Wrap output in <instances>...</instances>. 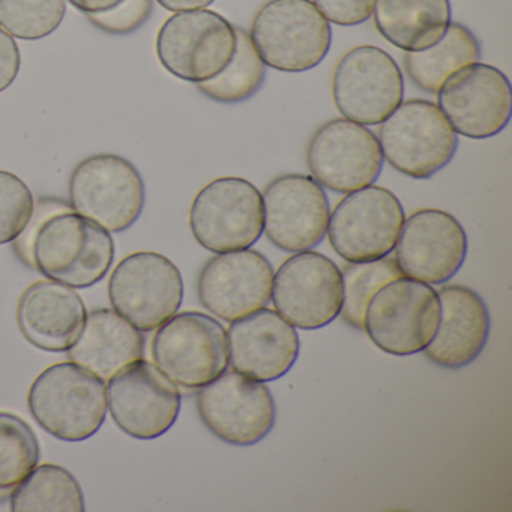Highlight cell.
Returning <instances> with one entry per match:
<instances>
[{"mask_svg": "<svg viewBox=\"0 0 512 512\" xmlns=\"http://www.w3.org/2000/svg\"><path fill=\"white\" fill-rule=\"evenodd\" d=\"M107 410L116 427L137 440H154L175 425L182 395L154 362L137 359L106 383Z\"/></svg>", "mask_w": 512, "mask_h": 512, "instance_id": "obj_12", "label": "cell"}, {"mask_svg": "<svg viewBox=\"0 0 512 512\" xmlns=\"http://www.w3.org/2000/svg\"><path fill=\"white\" fill-rule=\"evenodd\" d=\"M437 107L460 136L491 139L511 121V83L493 65L476 62L443 83L437 91Z\"/></svg>", "mask_w": 512, "mask_h": 512, "instance_id": "obj_17", "label": "cell"}, {"mask_svg": "<svg viewBox=\"0 0 512 512\" xmlns=\"http://www.w3.org/2000/svg\"><path fill=\"white\" fill-rule=\"evenodd\" d=\"M157 2L164 10L182 13V11L205 10L209 5L214 4L215 0H157Z\"/></svg>", "mask_w": 512, "mask_h": 512, "instance_id": "obj_38", "label": "cell"}, {"mask_svg": "<svg viewBox=\"0 0 512 512\" xmlns=\"http://www.w3.org/2000/svg\"><path fill=\"white\" fill-rule=\"evenodd\" d=\"M271 298L277 313L295 328H325L343 305L341 269L325 254L295 253L274 274Z\"/></svg>", "mask_w": 512, "mask_h": 512, "instance_id": "obj_15", "label": "cell"}, {"mask_svg": "<svg viewBox=\"0 0 512 512\" xmlns=\"http://www.w3.org/2000/svg\"><path fill=\"white\" fill-rule=\"evenodd\" d=\"M14 512H83L82 485L76 476L58 464H37L11 491Z\"/></svg>", "mask_w": 512, "mask_h": 512, "instance_id": "obj_27", "label": "cell"}, {"mask_svg": "<svg viewBox=\"0 0 512 512\" xmlns=\"http://www.w3.org/2000/svg\"><path fill=\"white\" fill-rule=\"evenodd\" d=\"M379 143L392 169L424 181L454 160L458 136L437 104L409 100L380 124Z\"/></svg>", "mask_w": 512, "mask_h": 512, "instance_id": "obj_4", "label": "cell"}, {"mask_svg": "<svg viewBox=\"0 0 512 512\" xmlns=\"http://www.w3.org/2000/svg\"><path fill=\"white\" fill-rule=\"evenodd\" d=\"M190 229L211 253L247 250L263 233L262 194L247 179H214L194 197Z\"/></svg>", "mask_w": 512, "mask_h": 512, "instance_id": "obj_10", "label": "cell"}, {"mask_svg": "<svg viewBox=\"0 0 512 512\" xmlns=\"http://www.w3.org/2000/svg\"><path fill=\"white\" fill-rule=\"evenodd\" d=\"M263 232L286 253L322 244L328 232L329 200L313 176L289 173L269 182L262 194Z\"/></svg>", "mask_w": 512, "mask_h": 512, "instance_id": "obj_18", "label": "cell"}, {"mask_svg": "<svg viewBox=\"0 0 512 512\" xmlns=\"http://www.w3.org/2000/svg\"><path fill=\"white\" fill-rule=\"evenodd\" d=\"M35 199L28 185L7 170H0V245L13 244L34 212Z\"/></svg>", "mask_w": 512, "mask_h": 512, "instance_id": "obj_32", "label": "cell"}, {"mask_svg": "<svg viewBox=\"0 0 512 512\" xmlns=\"http://www.w3.org/2000/svg\"><path fill=\"white\" fill-rule=\"evenodd\" d=\"M379 139L346 118L320 125L307 146V166L322 187L349 194L373 185L383 169Z\"/></svg>", "mask_w": 512, "mask_h": 512, "instance_id": "obj_16", "label": "cell"}, {"mask_svg": "<svg viewBox=\"0 0 512 512\" xmlns=\"http://www.w3.org/2000/svg\"><path fill=\"white\" fill-rule=\"evenodd\" d=\"M343 305L340 316L353 329L364 331V314L368 302L385 284L404 277L394 257L371 262L347 263L343 271Z\"/></svg>", "mask_w": 512, "mask_h": 512, "instance_id": "obj_30", "label": "cell"}, {"mask_svg": "<svg viewBox=\"0 0 512 512\" xmlns=\"http://www.w3.org/2000/svg\"><path fill=\"white\" fill-rule=\"evenodd\" d=\"M115 262V242L100 224L70 211L47 218L32 244L35 271L73 289L104 280Z\"/></svg>", "mask_w": 512, "mask_h": 512, "instance_id": "obj_2", "label": "cell"}, {"mask_svg": "<svg viewBox=\"0 0 512 512\" xmlns=\"http://www.w3.org/2000/svg\"><path fill=\"white\" fill-rule=\"evenodd\" d=\"M440 320L424 352L428 361L448 370L479 358L490 337L491 320L484 299L466 286L445 284L437 292Z\"/></svg>", "mask_w": 512, "mask_h": 512, "instance_id": "obj_22", "label": "cell"}, {"mask_svg": "<svg viewBox=\"0 0 512 512\" xmlns=\"http://www.w3.org/2000/svg\"><path fill=\"white\" fill-rule=\"evenodd\" d=\"M404 220L403 206L392 191L368 185L338 202L326 235L341 259L371 262L394 251Z\"/></svg>", "mask_w": 512, "mask_h": 512, "instance_id": "obj_11", "label": "cell"}, {"mask_svg": "<svg viewBox=\"0 0 512 512\" xmlns=\"http://www.w3.org/2000/svg\"><path fill=\"white\" fill-rule=\"evenodd\" d=\"M76 10L86 14H104L115 10L124 0H68Z\"/></svg>", "mask_w": 512, "mask_h": 512, "instance_id": "obj_37", "label": "cell"}, {"mask_svg": "<svg viewBox=\"0 0 512 512\" xmlns=\"http://www.w3.org/2000/svg\"><path fill=\"white\" fill-rule=\"evenodd\" d=\"M274 269L259 251L217 254L203 265L197 278L200 304L224 322H235L271 301Z\"/></svg>", "mask_w": 512, "mask_h": 512, "instance_id": "obj_20", "label": "cell"}, {"mask_svg": "<svg viewBox=\"0 0 512 512\" xmlns=\"http://www.w3.org/2000/svg\"><path fill=\"white\" fill-rule=\"evenodd\" d=\"M197 413L209 431L233 446H253L265 439L277 421L268 386L235 370H226L200 388Z\"/></svg>", "mask_w": 512, "mask_h": 512, "instance_id": "obj_13", "label": "cell"}, {"mask_svg": "<svg viewBox=\"0 0 512 512\" xmlns=\"http://www.w3.org/2000/svg\"><path fill=\"white\" fill-rule=\"evenodd\" d=\"M20 67L22 55L19 44L5 29L0 28V94L16 82Z\"/></svg>", "mask_w": 512, "mask_h": 512, "instance_id": "obj_36", "label": "cell"}, {"mask_svg": "<svg viewBox=\"0 0 512 512\" xmlns=\"http://www.w3.org/2000/svg\"><path fill=\"white\" fill-rule=\"evenodd\" d=\"M374 26L403 52H422L442 40L451 25L449 0H376Z\"/></svg>", "mask_w": 512, "mask_h": 512, "instance_id": "obj_25", "label": "cell"}, {"mask_svg": "<svg viewBox=\"0 0 512 512\" xmlns=\"http://www.w3.org/2000/svg\"><path fill=\"white\" fill-rule=\"evenodd\" d=\"M313 4L329 23L350 28L373 16L376 0H313Z\"/></svg>", "mask_w": 512, "mask_h": 512, "instance_id": "obj_35", "label": "cell"}, {"mask_svg": "<svg viewBox=\"0 0 512 512\" xmlns=\"http://www.w3.org/2000/svg\"><path fill=\"white\" fill-rule=\"evenodd\" d=\"M235 26L211 10L182 11L158 31L155 52L167 73L184 82H208L232 61Z\"/></svg>", "mask_w": 512, "mask_h": 512, "instance_id": "obj_8", "label": "cell"}, {"mask_svg": "<svg viewBox=\"0 0 512 512\" xmlns=\"http://www.w3.org/2000/svg\"><path fill=\"white\" fill-rule=\"evenodd\" d=\"M404 79L385 50L358 46L341 56L332 74V98L343 118L379 125L403 103Z\"/></svg>", "mask_w": 512, "mask_h": 512, "instance_id": "obj_14", "label": "cell"}, {"mask_svg": "<svg viewBox=\"0 0 512 512\" xmlns=\"http://www.w3.org/2000/svg\"><path fill=\"white\" fill-rule=\"evenodd\" d=\"M28 406L32 418L50 436L62 442H83L106 421V380L74 362H61L34 380Z\"/></svg>", "mask_w": 512, "mask_h": 512, "instance_id": "obj_1", "label": "cell"}, {"mask_svg": "<svg viewBox=\"0 0 512 512\" xmlns=\"http://www.w3.org/2000/svg\"><path fill=\"white\" fill-rule=\"evenodd\" d=\"M70 206L110 233L134 226L146 203L142 175L127 158L98 154L85 158L71 173Z\"/></svg>", "mask_w": 512, "mask_h": 512, "instance_id": "obj_6", "label": "cell"}, {"mask_svg": "<svg viewBox=\"0 0 512 512\" xmlns=\"http://www.w3.org/2000/svg\"><path fill=\"white\" fill-rule=\"evenodd\" d=\"M16 316L20 332L32 346L61 353L76 343L88 310L73 287L40 280L22 293Z\"/></svg>", "mask_w": 512, "mask_h": 512, "instance_id": "obj_23", "label": "cell"}, {"mask_svg": "<svg viewBox=\"0 0 512 512\" xmlns=\"http://www.w3.org/2000/svg\"><path fill=\"white\" fill-rule=\"evenodd\" d=\"M250 40L266 67L305 73L328 56L332 29L311 0H268L251 23Z\"/></svg>", "mask_w": 512, "mask_h": 512, "instance_id": "obj_3", "label": "cell"}, {"mask_svg": "<svg viewBox=\"0 0 512 512\" xmlns=\"http://www.w3.org/2000/svg\"><path fill=\"white\" fill-rule=\"evenodd\" d=\"M152 10V0H124L109 13L89 14L88 20L106 34L130 35L148 22Z\"/></svg>", "mask_w": 512, "mask_h": 512, "instance_id": "obj_33", "label": "cell"}, {"mask_svg": "<svg viewBox=\"0 0 512 512\" xmlns=\"http://www.w3.org/2000/svg\"><path fill=\"white\" fill-rule=\"evenodd\" d=\"M67 0H0V28L11 37L38 41L64 22Z\"/></svg>", "mask_w": 512, "mask_h": 512, "instance_id": "obj_31", "label": "cell"}, {"mask_svg": "<svg viewBox=\"0 0 512 512\" xmlns=\"http://www.w3.org/2000/svg\"><path fill=\"white\" fill-rule=\"evenodd\" d=\"M481 59L478 38L466 26L451 23L439 43L422 52H407L403 56L404 70L416 88L427 94H437L443 83L467 65Z\"/></svg>", "mask_w": 512, "mask_h": 512, "instance_id": "obj_26", "label": "cell"}, {"mask_svg": "<svg viewBox=\"0 0 512 512\" xmlns=\"http://www.w3.org/2000/svg\"><path fill=\"white\" fill-rule=\"evenodd\" d=\"M145 356V337L139 329L110 308H98L86 316L68 359L109 380L125 365Z\"/></svg>", "mask_w": 512, "mask_h": 512, "instance_id": "obj_24", "label": "cell"}, {"mask_svg": "<svg viewBox=\"0 0 512 512\" xmlns=\"http://www.w3.org/2000/svg\"><path fill=\"white\" fill-rule=\"evenodd\" d=\"M394 250L404 277L445 284L466 262V230L448 212L419 209L404 220Z\"/></svg>", "mask_w": 512, "mask_h": 512, "instance_id": "obj_19", "label": "cell"}, {"mask_svg": "<svg viewBox=\"0 0 512 512\" xmlns=\"http://www.w3.org/2000/svg\"><path fill=\"white\" fill-rule=\"evenodd\" d=\"M40 442L31 425L10 412H0V502L37 466Z\"/></svg>", "mask_w": 512, "mask_h": 512, "instance_id": "obj_29", "label": "cell"}, {"mask_svg": "<svg viewBox=\"0 0 512 512\" xmlns=\"http://www.w3.org/2000/svg\"><path fill=\"white\" fill-rule=\"evenodd\" d=\"M440 302L431 284L400 277L368 302L364 331L374 346L394 356L424 352L436 335Z\"/></svg>", "mask_w": 512, "mask_h": 512, "instance_id": "obj_7", "label": "cell"}, {"mask_svg": "<svg viewBox=\"0 0 512 512\" xmlns=\"http://www.w3.org/2000/svg\"><path fill=\"white\" fill-rule=\"evenodd\" d=\"M113 310L140 332H152L175 316L184 301L178 266L155 251L124 257L109 280Z\"/></svg>", "mask_w": 512, "mask_h": 512, "instance_id": "obj_9", "label": "cell"}, {"mask_svg": "<svg viewBox=\"0 0 512 512\" xmlns=\"http://www.w3.org/2000/svg\"><path fill=\"white\" fill-rule=\"evenodd\" d=\"M155 331L154 364L181 388H203L229 368L227 331L214 317L182 311Z\"/></svg>", "mask_w": 512, "mask_h": 512, "instance_id": "obj_5", "label": "cell"}, {"mask_svg": "<svg viewBox=\"0 0 512 512\" xmlns=\"http://www.w3.org/2000/svg\"><path fill=\"white\" fill-rule=\"evenodd\" d=\"M235 31L236 50L232 61L214 79L197 85V89L215 103H245L265 85L266 65L257 55L250 35L242 28H235Z\"/></svg>", "mask_w": 512, "mask_h": 512, "instance_id": "obj_28", "label": "cell"}, {"mask_svg": "<svg viewBox=\"0 0 512 512\" xmlns=\"http://www.w3.org/2000/svg\"><path fill=\"white\" fill-rule=\"evenodd\" d=\"M70 209H73L70 203L62 199H56V197H41L40 200L35 202L31 220L26 224L19 238L13 242L14 253L22 260L23 265L34 269V263H32V244H34L35 235H37L41 224L47 218L52 217V215L58 214V212L70 211Z\"/></svg>", "mask_w": 512, "mask_h": 512, "instance_id": "obj_34", "label": "cell"}, {"mask_svg": "<svg viewBox=\"0 0 512 512\" xmlns=\"http://www.w3.org/2000/svg\"><path fill=\"white\" fill-rule=\"evenodd\" d=\"M227 341L233 370L259 382L281 379L298 361L295 326L266 307L232 322Z\"/></svg>", "mask_w": 512, "mask_h": 512, "instance_id": "obj_21", "label": "cell"}]
</instances>
